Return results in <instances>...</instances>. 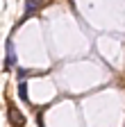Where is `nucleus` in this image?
I'll list each match as a JSON object with an SVG mask.
<instances>
[{
    "label": "nucleus",
    "mask_w": 125,
    "mask_h": 127,
    "mask_svg": "<svg viewBox=\"0 0 125 127\" xmlns=\"http://www.w3.org/2000/svg\"><path fill=\"white\" fill-rule=\"evenodd\" d=\"M7 116H9V125H11V127H23V125H25V116H23L14 104H9Z\"/></svg>",
    "instance_id": "nucleus-1"
},
{
    "label": "nucleus",
    "mask_w": 125,
    "mask_h": 127,
    "mask_svg": "<svg viewBox=\"0 0 125 127\" xmlns=\"http://www.w3.org/2000/svg\"><path fill=\"white\" fill-rule=\"evenodd\" d=\"M7 57H5V70H9V68H14L16 66V52H14V41L11 39H7Z\"/></svg>",
    "instance_id": "nucleus-2"
},
{
    "label": "nucleus",
    "mask_w": 125,
    "mask_h": 127,
    "mask_svg": "<svg viewBox=\"0 0 125 127\" xmlns=\"http://www.w3.org/2000/svg\"><path fill=\"white\" fill-rule=\"evenodd\" d=\"M43 0H25V18H30V16H34L39 11Z\"/></svg>",
    "instance_id": "nucleus-3"
},
{
    "label": "nucleus",
    "mask_w": 125,
    "mask_h": 127,
    "mask_svg": "<svg viewBox=\"0 0 125 127\" xmlns=\"http://www.w3.org/2000/svg\"><path fill=\"white\" fill-rule=\"evenodd\" d=\"M18 98H21L23 102H27V100H30V98H27V84H25V82H21V84H18Z\"/></svg>",
    "instance_id": "nucleus-4"
}]
</instances>
